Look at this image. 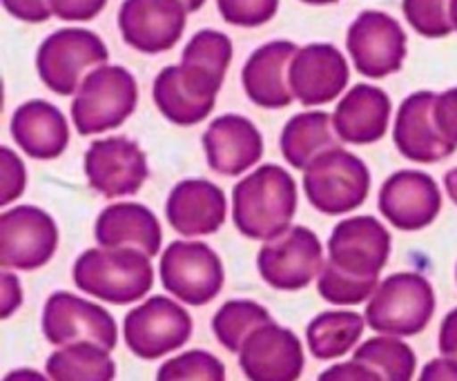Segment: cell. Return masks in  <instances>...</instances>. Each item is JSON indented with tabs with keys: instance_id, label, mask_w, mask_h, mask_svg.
Returning <instances> with one entry per match:
<instances>
[{
	"instance_id": "6da1fadb",
	"label": "cell",
	"mask_w": 457,
	"mask_h": 381,
	"mask_svg": "<svg viewBox=\"0 0 457 381\" xmlns=\"http://www.w3.org/2000/svg\"><path fill=\"white\" fill-rule=\"evenodd\" d=\"M391 254V232L375 217H351L333 228L328 259L317 290L335 306H355L370 302L379 288V272Z\"/></svg>"
},
{
	"instance_id": "7a4b0ae2",
	"label": "cell",
	"mask_w": 457,
	"mask_h": 381,
	"mask_svg": "<svg viewBox=\"0 0 457 381\" xmlns=\"http://www.w3.org/2000/svg\"><path fill=\"white\" fill-rule=\"evenodd\" d=\"M295 212L297 183L281 165H262L232 190V221L248 239H277L290 230Z\"/></svg>"
},
{
	"instance_id": "3957f363",
	"label": "cell",
	"mask_w": 457,
	"mask_h": 381,
	"mask_svg": "<svg viewBox=\"0 0 457 381\" xmlns=\"http://www.w3.org/2000/svg\"><path fill=\"white\" fill-rule=\"evenodd\" d=\"M74 284L89 297L125 306L150 293L154 270L141 250H85L74 263Z\"/></svg>"
},
{
	"instance_id": "277c9868",
	"label": "cell",
	"mask_w": 457,
	"mask_h": 381,
	"mask_svg": "<svg viewBox=\"0 0 457 381\" xmlns=\"http://www.w3.org/2000/svg\"><path fill=\"white\" fill-rule=\"evenodd\" d=\"M436 312V293L427 277L395 272L386 277L366 306V324L386 337H413L428 326Z\"/></svg>"
},
{
	"instance_id": "5b68a950",
	"label": "cell",
	"mask_w": 457,
	"mask_h": 381,
	"mask_svg": "<svg viewBox=\"0 0 457 381\" xmlns=\"http://www.w3.org/2000/svg\"><path fill=\"white\" fill-rule=\"evenodd\" d=\"M138 103L137 79L120 65L89 71L71 103V120L80 137L101 134L123 125Z\"/></svg>"
},
{
	"instance_id": "8992f818",
	"label": "cell",
	"mask_w": 457,
	"mask_h": 381,
	"mask_svg": "<svg viewBox=\"0 0 457 381\" xmlns=\"http://www.w3.org/2000/svg\"><path fill=\"white\" fill-rule=\"evenodd\" d=\"M110 61L105 43L94 31L65 27L40 43L36 70L40 80L58 96H71L80 89L87 71L98 70Z\"/></svg>"
},
{
	"instance_id": "52a82bcc",
	"label": "cell",
	"mask_w": 457,
	"mask_h": 381,
	"mask_svg": "<svg viewBox=\"0 0 457 381\" xmlns=\"http://www.w3.org/2000/svg\"><path fill=\"white\" fill-rule=\"evenodd\" d=\"M303 192L321 214H348L364 205L370 192V172L360 156L335 147L303 170Z\"/></svg>"
},
{
	"instance_id": "ba28073f",
	"label": "cell",
	"mask_w": 457,
	"mask_h": 381,
	"mask_svg": "<svg viewBox=\"0 0 457 381\" xmlns=\"http://www.w3.org/2000/svg\"><path fill=\"white\" fill-rule=\"evenodd\" d=\"M161 284L190 306H205L223 288V263L204 241H174L161 254Z\"/></svg>"
},
{
	"instance_id": "9c48e42d",
	"label": "cell",
	"mask_w": 457,
	"mask_h": 381,
	"mask_svg": "<svg viewBox=\"0 0 457 381\" xmlns=\"http://www.w3.org/2000/svg\"><path fill=\"white\" fill-rule=\"evenodd\" d=\"M324 248L311 228L295 226L277 239L266 241L257 254V268L262 279L275 290L295 293L312 279H320L324 270Z\"/></svg>"
},
{
	"instance_id": "30bf717a",
	"label": "cell",
	"mask_w": 457,
	"mask_h": 381,
	"mask_svg": "<svg viewBox=\"0 0 457 381\" xmlns=\"http://www.w3.org/2000/svg\"><path fill=\"white\" fill-rule=\"evenodd\" d=\"M192 335V317L170 297H150L128 312L123 337L129 351L141 360H159L179 351Z\"/></svg>"
},
{
	"instance_id": "8fae6325",
	"label": "cell",
	"mask_w": 457,
	"mask_h": 381,
	"mask_svg": "<svg viewBox=\"0 0 457 381\" xmlns=\"http://www.w3.org/2000/svg\"><path fill=\"white\" fill-rule=\"evenodd\" d=\"M45 339L54 346H71V344H96L105 351H114L119 342L116 321L110 312L98 303L80 299L76 294L54 293L43 311Z\"/></svg>"
},
{
	"instance_id": "7c38bea8",
	"label": "cell",
	"mask_w": 457,
	"mask_h": 381,
	"mask_svg": "<svg viewBox=\"0 0 457 381\" xmlns=\"http://www.w3.org/2000/svg\"><path fill=\"white\" fill-rule=\"evenodd\" d=\"M58 248V228L45 210L18 205L0 217V266L38 270Z\"/></svg>"
},
{
	"instance_id": "4fadbf2b",
	"label": "cell",
	"mask_w": 457,
	"mask_h": 381,
	"mask_svg": "<svg viewBox=\"0 0 457 381\" xmlns=\"http://www.w3.org/2000/svg\"><path fill=\"white\" fill-rule=\"evenodd\" d=\"M346 47L360 74L384 79L404 65L406 34L393 16L366 9L348 27Z\"/></svg>"
},
{
	"instance_id": "5bb4252c",
	"label": "cell",
	"mask_w": 457,
	"mask_h": 381,
	"mask_svg": "<svg viewBox=\"0 0 457 381\" xmlns=\"http://www.w3.org/2000/svg\"><path fill=\"white\" fill-rule=\"evenodd\" d=\"M83 168L89 187L107 199L137 195L150 174L145 152L128 137L94 141L85 152Z\"/></svg>"
},
{
	"instance_id": "9a60e30c",
	"label": "cell",
	"mask_w": 457,
	"mask_h": 381,
	"mask_svg": "<svg viewBox=\"0 0 457 381\" xmlns=\"http://www.w3.org/2000/svg\"><path fill=\"white\" fill-rule=\"evenodd\" d=\"M379 212L397 230L418 232L431 226L442 210L436 178L420 170H400L379 190Z\"/></svg>"
},
{
	"instance_id": "2e32d148",
	"label": "cell",
	"mask_w": 457,
	"mask_h": 381,
	"mask_svg": "<svg viewBox=\"0 0 457 381\" xmlns=\"http://www.w3.org/2000/svg\"><path fill=\"white\" fill-rule=\"evenodd\" d=\"M186 13L181 0H123L119 9L120 36L137 52H168L181 40Z\"/></svg>"
},
{
	"instance_id": "e0dca14e",
	"label": "cell",
	"mask_w": 457,
	"mask_h": 381,
	"mask_svg": "<svg viewBox=\"0 0 457 381\" xmlns=\"http://www.w3.org/2000/svg\"><path fill=\"white\" fill-rule=\"evenodd\" d=\"M239 366L248 381H297L306 357L297 335L279 324L262 326L244 344Z\"/></svg>"
},
{
	"instance_id": "ac0fdd59",
	"label": "cell",
	"mask_w": 457,
	"mask_h": 381,
	"mask_svg": "<svg viewBox=\"0 0 457 381\" xmlns=\"http://www.w3.org/2000/svg\"><path fill=\"white\" fill-rule=\"evenodd\" d=\"M351 71L335 45L312 43L297 52L290 65V89L302 105H326L346 89Z\"/></svg>"
},
{
	"instance_id": "d6986e66",
	"label": "cell",
	"mask_w": 457,
	"mask_h": 381,
	"mask_svg": "<svg viewBox=\"0 0 457 381\" xmlns=\"http://www.w3.org/2000/svg\"><path fill=\"white\" fill-rule=\"evenodd\" d=\"M437 94L422 89L404 98L395 116L393 141L402 156L415 163H437L455 152L436 125Z\"/></svg>"
},
{
	"instance_id": "ffe728a7",
	"label": "cell",
	"mask_w": 457,
	"mask_h": 381,
	"mask_svg": "<svg viewBox=\"0 0 457 381\" xmlns=\"http://www.w3.org/2000/svg\"><path fill=\"white\" fill-rule=\"evenodd\" d=\"M210 170L223 177H239L263 156V137L257 125L239 114H223L204 134Z\"/></svg>"
},
{
	"instance_id": "44dd1931",
	"label": "cell",
	"mask_w": 457,
	"mask_h": 381,
	"mask_svg": "<svg viewBox=\"0 0 457 381\" xmlns=\"http://www.w3.org/2000/svg\"><path fill=\"white\" fill-rule=\"evenodd\" d=\"M299 47L290 40H272L250 54L241 71L245 96L266 110H281L293 103L290 65Z\"/></svg>"
},
{
	"instance_id": "7402d4cb",
	"label": "cell",
	"mask_w": 457,
	"mask_h": 381,
	"mask_svg": "<svg viewBox=\"0 0 457 381\" xmlns=\"http://www.w3.org/2000/svg\"><path fill=\"white\" fill-rule=\"evenodd\" d=\"M168 221L179 235H214L228 214L226 195L219 186L205 178H186L172 187L165 203Z\"/></svg>"
},
{
	"instance_id": "603a6c76",
	"label": "cell",
	"mask_w": 457,
	"mask_h": 381,
	"mask_svg": "<svg viewBox=\"0 0 457 381\" xmlns=\"http://www.w3.org/2000/svg\"><path fill=\"white\" fill-rule=\"evenodd\" d=\"M94 236L98 245L107 250H141L152 259L161 253L163 230L150 208L125 201V203L107 205L98 214Z\"/></svg>"
},
{
	"instance_id": "cb8c5ba5",
	"label": "cell",
	"mask_w": 457,
	"mask_h": 381,
	"mask_svg": "<svg viewBox=\"0 0 457 381\" xmlns=\"http://www.w3.org/2000/svg\"><path fill=\"white\" fill-rule=\"evenodd\" d=\"M391 120V98L375 85L360 83L348 89L333 114L337 137L353 145H370L384 138Z\"/></svg>"
},
{
	"instance_id": "d4e9b609",
	"label": "cell",
	"mask_w": 457,
	"mask_h": 381,
	"mask_svg": "<svg viewBox=\"0 0 457 381\" xmlns=\"http://www.w3.org/2000/svg\"><path fill=\"white\" fill-rule=\"evenodd\" d=\"M12 137L27 156L52 161L67 150L70 125L65 114L47 101H27L13 112Z\"/></svg>"
},
{
	"instance_id": "484cf974",
	"label": "cell",
	"mask_w": 457,
	"mask_h": 381,
	"mask_svg": "<svg viewBox=\"0 0 457 381\" xmlns=\"http://www.w3.org/2000/svg\"><path fill=\"white\" fill-rule=\"evenodd\" d=\"M333 125V116L326 112H302L286 123L279 147L284 159L293 168L306 170L324 152L342 147Z\"/></svg>"
},
{
	"instance_id": "4316f807",
	"label": "cell",
	"mask_w": 457,
	"mask_h": 381,
	"mask_svg": "<svg viewBox=\"0 0 457 381\" xmlns=\"http://www.w3.org/2000/svg\"><path fill=\"white\" fill-rule=\"evenodd\" d=\"M366 319L353 311H328L308 324V348L317 360H337L355 348L364 333Z\"/></svg>"
},
{
	"instance_id": "83f0119b",
	"label": "cell",
	"mask_w": 457,
	"mask_h": 381,
	"mask_svg": "<svg viewBox=\"0 0 457 381\" xmlns=\"http://www.w3.org/2000/svg\"><path fill=\"white\" fill-rule=\"evenodd\" d=\"M45 370L52 381H114L116 364L110 351L83 342L52 352Z\"/></svg>"
},
{
	"instance_id": "f1b7e54d",
	"label": "cell",
	"mask_w": 457,
	"mask_h": 381,
	"mask_svg": "<svg viewBox=\"0 0 457 381\" xmlns=\"http://www.w3.org/2000/svg\"><path fill=\"white\" fill-rule=\"evenodd\" d=\"M152 96H154L156 107L161 114L174 125H196L210 116L214 105L201 101L195 94L187 92L179 80L177 65H170L161 70V74L154 79V87H152Z\"/></svg>"
},
{
	"instance_id": "f546056e",
	"label": "cell",
	"mask_w": 457,
	"mask_h": 381,
	"mask_svg": "<svg viewBox=\"0 0 457 381\" xmlns=\"http://www.w3.org/2000/svg\"><path fill=\"white\" fill-rule=\"evenodd\" d=\"M268 324H272V317L262 303L235 299V302H226L217 311L212 319V333L223 348L230 352H241L253 333Z\"/></svg>"
},
{
	"instance_id": "4dcf8cb0",
	"label": "cell",
	"mask_w": 457,
	"mask_h": 381,
	"mask_svg": "<svg viewBox=\"0 0 457 381\" xmlns=\"http://www.w3.org/2000/svg\"><path fill=\"white\" fill-rule=\"evenodd\" d=\"M355 361L370 366L384 381H411L418 366L413 348L395 337H373L355 351Z\"/></svg>"
},
{
	"instance_id": "1f68e13d",
	"label": "cell",
	"mask_w": 457,
	"mask_h": 381,
	"mask_svg": "<svg viewBox=\"0 0 457 381\" xmlns=\"http://www.w3.org/2000/svg\"><path fill=\"white\" fill-rule=\"evenodd\" d=\"M232 61V40L223 31L201 29L190 38L183 49L181 65L208 76L223 85L226 71Z\"/></svg>"
},
{
	"instance_id": "d6a6232c",
	"label": "cell",
	"mask_w": 457,
	"mask_h": 381,
	"mask_svg": "<svg viewBox=\"0 0 457 381\" xmlns=\"http://www.w3.org/2000/svg\"><path fill=\"white\" fill-rule=\"evenodd\" d=\"M156 381H226V366L208 351H187L165 361Z\"/></svg>"
},
{
	"instance_id": "836d02e7",
	"label": "cell",
	"mask_w": 457,
	"mask_h": 381,
	"mask_svg": "<svg viewBox=\"0 0 457 381\" xmlns=\"http://www.w3.org/2000/svg\"><path fill=\"white\" fill-rule=\"evenodd\" d=\"M402 9L420 36L445 38L455 29L451 21V0H402Z\"/></svg>"
},
{
	"instance_id": "e575fe53",
	"label": "cell",
	"mask_w": 457,
	"mask_h": 381,
	"mask_svg": "<svg viewBox=\"0 0 457 381\" xmlns=\"http://www.w3.org/2000/svg\"><path fill=\"white\" fill-rule=\"evenodd\" d=\"M217 7L230 25L262 27L275 18L279 0H217Z\"/></svg>"
},
{
	"instance_id": "d590c367",
	"label": "cell",
	"mask_w": 457,
	"mask_h": 381,
	"mask_svg": "<svg viewBox=\"0 0 457 381\" xmlns=\"http://www.w3.org/2000/svg\"><path fill=\"white\" fill-rule=\"evenodd\" d=\"M0 154H3V165H0L3 168V196H0V203L7 205L22 195L27 174L22 161L9 147H3Z\"/></svg>"
},
{
	"instance_id": "8d00e7d4",
	"label": "cell",
	"mask_w": 457,
	"mask_h": 381,
	"mask_svg": "<svg viewBox=\"0 0 457 381\" xmlns=\"http://www.w3.org/2000/svg\"><path fill=\"white\" fill-rule=\"evenodd\" d=\"M105 4L107 0H49L54 16L67 22L92 21L105 9Z\"/></svg>"
},
{
	"instance_id": "74e56055",
	"label": "cell",
	"mask_w": 457,
	"mask_h": 381,
	"mask_svg": "<svg viewBox=\"0 0 457 381\" xmlns=\"http://www.w3.org/2000/svg\"><path fill=\"white\" fill-rule=\"evenodd\" d=\"M436 125L442 132V137L457 147V87L437 94Z\"/></svg>"
},
{
	"instance_id": "f35d334b",
	"label": "cell",
	"mask_w": 457,
	"mask_h": 381,
	"mask_svg": "<svg viewBox=\"0 0 457 381\" xmlns=\"http://www.w3.org/2000/svg\"><path fill=\"white\" fill-rule=\"evenodd\" d=\"M317 381H384L378 370L370 366L361 364V361H342V364L330 366L328 370L320 375Z\"/></svg>"
},
{
	"instance_id": "ab89813d",
	"label": "cell",
	"mask_w": 457,
	"mask_h": 381,
	"mask_svg": "<svg viewBox=\"0 0 457 381\" xmlns=\"http://www.w3.org/2000/svg\"><path fill=\"white\" fill-rule=\"evenodd\" d=\"M4 9L22 22H45L52 16L49 0H3Z\"/></svg>"
},
{
	"instance_id": "60d3db41",
	"label": "cell",
	"mask_w": 457,
	"mask_h": 381,
	"mask_svg": "<svg viewBox=\"0 0 457 381\" xmlns=\"http://www.w3.org/2000/svg\"><path fill=\"white\" fill-rule=\"evenodd\" d=\"M418 381H457V361L449 357L431 360L422 369Z\"/></svg>"
},
{
	"instance_id": "b9f144b4",
	"label": "cell",
	"mask_w": 457,
	"mask_h": 381,
	"mask_svg": "<svg viewBox=\"0 0 457 381\" xmlns=\"http://www.w3.org/2000/svg\"><path fill=\"white\" fill-rule=\"evenodd\" d=\"M0 284H3V319H7V317H12V312L16 311V308H21L22 290L12 272H3Z\"/></svg>"
},
{
	"instance_id": "7bdbcfd3",
	"label": "cell",
	"mask_w": 457,
	"mask_h": 381,
	"mask_svg": "<svg viewBox=\"0 0 457 381\" xmlns=\"http://www.w3.org/2000/svg\"><path fill=\"white\" fill-rule=\"evenodd\" d=\"M440 352L457 361V308L445 317L440 326Z\"/></svg>"
},
{
	"instance_id": "ee69618b",
	"label": "cell",
	"mask_w": 457,
	"mask_h": 381,
	"mask_svg": "<svg viewBox=\"0 0 457 381\" xmlns=\"http://www.w3.org/2000/svg\"><path fill=\"white\" fill-rule=\"evenodd\" d=\"M3 381H49L45 375H40L38 370H31V369H18L12 370V373L4 375Z\"/></svg>"
},
{
	"instance_id": "f6af8a7d",
	"label": "cell",
	"mask_w": 457,
	"mask_h": 381,
	"mask_svg": "<svg viewBox=\"0 0 457 381\" xmlns=\"http://www.w3.org/2000/svg\"><path fill=\"white\" fill-rule=\"evenodd\" d=\"M445 187H446V195L451 196V201L457 205V168L449 170L445 177Z\"/></svg>"
},
{
	"instance_id": "bcb514c9",
	"label": "cell",
	"mask_w": 457,
	"mask_h": 381,
	"mask_svg": "<svg viewBox=\"0 0 457 381\" xmlns=\"http://www.w3.org/2000/svg\"><path fill=\"white\" fill-rule=\"evenodd\" d=\"M181 4L186 7L187 13H192V12H199V9L205 4V0H181Z\"/></svg>"
},
{
	"instance_id": "7dc6e473",
	"label": "cell",
	"mask_w": 457,
	"mask_h": 381,
	"mask_svg": "<svg viewBox=\"0 0 457 381\" xmlns=\"http://www.w3.org/2000/svg\"><path fill=\"white\" fill-rule=\"evenodd\" d=\"M451 21H453V27L457 31V0H451Z\"/></svg>"
},
{
	"instance_id": "c3c4849f",
	"label": "cell",
	"mask_w": 457,
	"mask_h": 381,
	"mask_svg": "<svg viewBox=\"0 0 457 381\" xmlns=\"http://www.w3.org/2000/svg\"><path fill=\"white\" fill-rule=\"evenodd\" d=\"M302 3H306V4H333V3H337V0H302Z\"/></svg>"
},
{
	"instance_id": "681fc988",
	"label": "cell",
	"mask_w": 457,
	"mask_h": 381,
	"mask_svg": "<svg viewBox=\"0 0 457 381\" xmlns=\"http://www.w3.org/2000/svg\"><path fill=\"white\" fill-rule=\"evenodd\" d=\"M455 279H457V268H455Z\"/></svg>"
}]
</instances>
